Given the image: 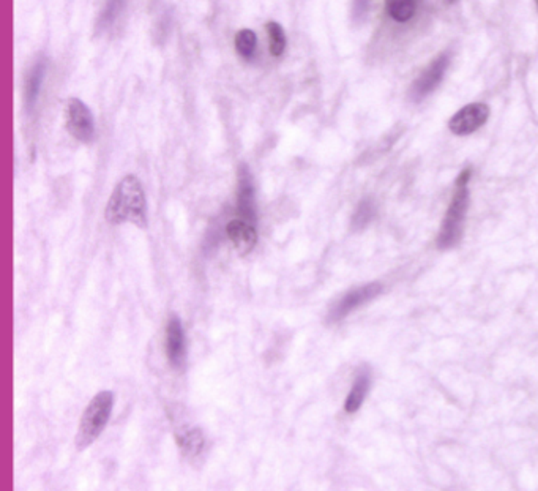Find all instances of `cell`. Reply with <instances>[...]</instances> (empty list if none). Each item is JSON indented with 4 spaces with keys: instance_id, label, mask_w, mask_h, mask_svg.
<instances>
[{
    "instance_id": "obj_1",
    "label": "cell",
    "mask_w": 538,
    "mask_h": 491,
    "mask_svg": "<svg viewBox=\"0 0 538 491\" xmlns=\"http://www.w3.org/2000/svg\"><path fill=\"white\" fill-rule=\"evenodd\" d=\"M472 177H474V171L469 166L461 169V172L456 176L455 188H453L439 232L436 236V247L440 251L455 248L463 241L466 220H468V212L470 207L469 183Z\"/></svg>"
},
{
    "instance_id": "obj_2",
    "label": "cell",
    "mask_w": 538,
    "mask_h": 491,
    "mask_svg": "<svg viewBox=\"0 0 538 491\" xmlns=\"http://www.w3.org/2000/svg\"><path fill=\"white\" fill-rule=\"evenodd\" d=\"M105 217L111 225L131 223L139 229H146L147 201L139 179L136 176H125L116 185L107 201Z\"/></svg>"
},
{
    "instance_id": "obj_3",
    "label": "cell",
    "mask_w": 538,
    "mask_h": 491,
    "mask_svg": "<svg viewBox=\"0 0 538 491\" xmlns=\"http://www.w3.org/2000/svg\"><path fill=\"white\" fill-rule=\"evenodd\" d=\"M112 406H114V395L111 392H100L91 400L87 408L84 409L75 438L77 451L91 447L95 441L103 433L107 422L111 418Z\"/></svg>"
},
{
    "instance_id": "obj_4",
    "label": "cell",
    "mask_w": 538,
    "mask_h": 491,
    "mask_svg": "<svg viewBox=\"0 0 538 491\" xmlns=\"http://www.w3.org/2000/svg\"><path fill=\"white\" fill-rule=\"evenodd\" d=\"M382 292H384V285H382L381 281H371V283L352 287V289L344 292V294L332 305L327 313V322L328 324H337V322L346 319L351 313H354L358 308L373 302Z\"/></svg>"
},
{
    "instance_id": "obj_5",
    "label": "cell",
    "mask_w": 538,
    "mask_h": 491,
    "mask_svg": "<svg viewBox=\"0 0 538 491\" xmlns=\"http://www.w3.org/2000/svg\"><path fill=\"white\" fill-rule=\"evenodd\" d=\"M448 67H450V56L447 52H440L439 56H436L412 82L410 98L414 101H422L429 97L444 81Z\"/></svg>"
},
{
    "instance_id": "obj_6",
    "label": "cell",
    "mask_w": 538,
    "mask_h": 491,
    "mask_svg": "<svg viewBox=\"0 0 538 491\" xmlns=\"http://www.w3.org/2000/svg\"><path fill=\"white\" fill-rule=\"evenodd\" d=\"M65 127L76 141L89 144L95 137V121L92 111L79 98H68L65 107Z\"/></svg>"
},
{
    "instance_id": "obj_7",
    "label": "cell",
    "mask_w": 538,
    "mask_h": 491,
    "mask_svg": "<svg viewBox=\"0 0 538 491\" xmlns=\"http://www.w3.org/2000/svg\"><path fill=\"white\" fill-rule=\"evenodd\" d=\"M489 114L491 111L486 103L482 101L469 103L453 114L448 122V130L455 136H470L485 127L489 121Z\"/></svg>"
},
{
    "instance_id": "obj_8",
    "label": "cell",
    "mask_w": 538,
    "mask_h": 491,
    "mask_svg": "<svg viewBox=\"0 0 538 491\" xmlns=\"http://www.w3.org/2000/svg\"><path fill=\"white\" fill-rule=\"evenodd\" d=\"M166 357L167 362L174 370L182 371L187 363V340L180 319L176 315H171L166 324Z\"/></svg>"
},
{
    "instance_id": "obj_9",
    "label": "cell",
    "mask_w": 538,
    "mask_h": 491,
    "mask_svg": "<svg viewBox=\"0 0 538 491\" xmlns=\"http://www.w3.org/2000/svg\"><path fill=\"white\" fill-rule=\"evenodd\" d=\"M237 212L242 220L248 223H256V199H254V185L248 167L242 165L238 167V182H237Z\"/></svg>"
},
{
    "instance_id": "obj_10",
    "label": "cell",
    "mask_w": 538,
    "mask_h": 491,
    "mask_svg": "<svg viewBox=\"0 0 538 491\" xmlns=\"http://www.w3.org/2000/svg\"><path fill=\"white\" fill-rule=\"evenodd\" d=\"M226 234H228L229 241L242 256L251 253L256 242H258V234H256L254 225H251L242 218L229 221L228 226H226Z\"/></svg>"
},
{
    "instance_id": "obj_11",
    "label": "cell",
    "mask_w": 538,
    "mask_h": 491,
    "mask_svg": "<svg viewBox=\"0 0 538 491\" xmlns=\"http://www.w3.org/2000/svg\"><path fill=\"white\" fill-rule=\"evenodd\" d=\"M369 388H371V371L368 368H360L357 371L354 381H352L351 391L344 400L346 414H355L367 400Z\"/></svg>"
},
{
    "instance_id": "obj_12",
    "label": "cell",
    "mask_w": 538,
    "mask_h": 491,
    "mask_svg": "<svg viewBox=\"0 0 538 491\" xmlns=\"http://www.w3.org/2000/svg\"><path fill=\"white\" fill-rule=\"evenodd\" d=\"M422 0H384L385 15L397 24H408L415 20Z\"/></svg>"
},
{
    "instance_id": "obj_13",
    "label": "cell",
    "mask_w": 538,
    "mask_h": 491,
    "mask_svg": "<svg viewBox=\"0 0 538 491\" xmlns=\"http://www.w3.org/2000/svg\"><path fill=\"white\" fill-rule=\"evenodd\" d=\"M177 446L183 457L193 460L201 457L206 447V438L199 428H190L177 435Z\"/></svg>"
},
{
    "instance_id": "obj_14",
    "label": "cell",
    "mask_w": 538,
    "mask_h": 491,
    "mask_svg": "<svg viewBox=\"0 0 538 491\" xmlns=\"http://www.w3.org/2000/svg\"><path fill=\"white\" fill-rule=\"evenodd\" d=\"M376 218V204L371 197H364L358 202L354 213H352L351 227L354 231H363L373 223Z\"/></svg>"
},
{
    "instance_id": "obj_15",
    "label": "cell",
    "mask_w": 538,
    "mask_h": 491,
    "mask_svg": "<svg viewBox=\"0 0 538 491\" xmlns=\"http://www.w3.org/2000/svg\"><path fill=\"white\" fill-rule=\"evenodd\" d=\"M234 46L238 57H242L243 61H251L256 54V47H258V37L251 29H242L236 33Z\"/></svg>"
},
{
    "instance_id": "obj_16",
    "label": "cell",
    "mask_w": 538,
    "mask_h": 491,
    "mask_svg": "<svg viewBox=\"0 0 538 491\" xmlns=\"http://www.w3.org/2000/svg\"><path fill=\"white\" fill-rule=\"evenodd\" d=\"M45 80V63H35L33 67L29 71V75L26 77V101L27 105H33L35 100H37L41 84H43Z\"/></svg>"
},
{
    "instance_id": "obj_17",
    "label": "cell",
    "mask_w": 538,
    "mask_h": 491,
    "mask_svg": "<svg viewBox=\"0 0 538 491\" xmlns=\"http://www.w3.org/2000/svg\"><path fill=\"white\" fill-rule=\"evenodd\" d=\"M266 31L268 35V47H270V54L273 57H281L283 56V52L286 51V45H288L284 29L281 27V24L278 22L268 21L266 24Z\"/></svg>"
},
{
    "instance_id": "obj_18",
    "label": "cell",
    "mask_w": 538,
    "mask_h": 491,
    "mask_svg": "<svg viewBox=\"0 0 538 491\" xmlns=\"http://www.w3.org/2000/svg\"><path fill=\"white\" fill-rule=\"evenodd\" d=\"M354 5H355V11H357V15H363L364 11L368 10L369 0H354Z\"/></svg>"
},
{
    "instance_id": "obj_19",
    "label": "cell",
    "mask_w": 538,
    "mask_h": 491,
    "mask_svg": "<svg viewBox=\"0 0 538 491\" xmlns=\"http://www.w3.org/2000/svg\"><path fill=\"white\" fill-rule=\"evenodd\" d=\"M444 2H445V3H455L456 0H444Z\"/></svg>"
},
{
    "instance_id": "obj_20",
    "label": "cell",
    "mask_w": 538,
    "mask_h": 491,
    "mask_svg": "<svg viewBox=\"0 0 538 491\" xmlns=\"http://www.w3.org/2000/svg\"><path fill=\"white\" fill-rule=\"evenodd\" d=\"M535 7H537V11H538V0H535Z\"/></svg>"
}]
</instances>
